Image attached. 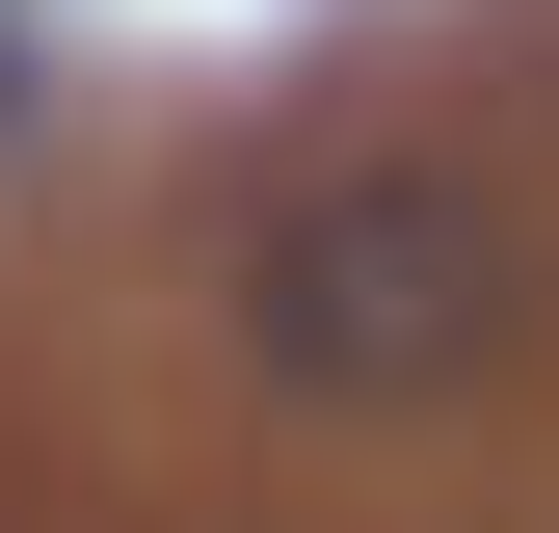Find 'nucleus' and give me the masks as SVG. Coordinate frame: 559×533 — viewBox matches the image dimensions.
<instances>
[{"mask_svg": "<svg viewBox=\"0 0 559 533\" xmlns=\"http://www.w3.org/2000/svg\"><path fill=\"white\" fill-rule=\"evenodd\" d=\"M479 347H507V214H479L453 161H346L240 266V374L266 400H453Z\"/></svg>", "mask_w": 559, "mask_h": 533, "instance_id": "obj_1", "label": "nucleus"}, {"mask_svg": "<svg viewBox=\"0 0 559 533\" xmlns=\"http://www.w3.org/2000/svg\"><path fill=\"white\" fill-rule=\"evenodd\" d=\"M0 107H27V27H0Z\"/></svg>", "mask_w": 559, "mask_h": 533, "instance_id": "obj_2", "label": "nucleus"}]
</instances>
